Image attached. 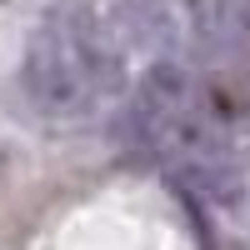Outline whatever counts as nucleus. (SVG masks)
I'll list each match as a JSON object with an SVG mask.
<instances>
[{
    "instance_id": "obj_1",
    "label": "nucleus",
    "mask_w": 250,
    "mask_h": 250,
    "mask_svg": "<svg viewBox=\"0 0 250 250\" xmlns=\"http://www.w3.org/2000/svg\"><path fill=\"white\" fill-rule=\"evenodd\" d=\"M20 85H25L30 105L50 120H85L100 105V90L85 70L75 35L60 30H35L25 55H20Z\"/></svg>"
},
{
    "instance_id": "obj_2",
    "label": "nucleus",
    "mask_w": 250,
    "mask_h": 250,
    "mask_svg": "<svg viewBox=\"0 0 250 250\" xmlns=\"http://www.w3.org/2000/svg\"><path fill=\"white\" fill-rule=\"evenodd\" d=\"M95 30L120 55H145V60H170V50L180 45V20L170 0H115L95 20Z\"/></svg>"
},
{
    "instance_id": "obj_3",
    "label": "nucleus",
    "mask_w": 250,
    "mask_h": 250,
    "mask_svg": "<svg viewBox=\"0 0 250 250\" xmlns=\"http://www.w3.org/2000/svg\"><path fill=\"white\" fill-rule=\"evenodd\" d=\"M180 185H185V195L210 200V205H240L245 200V175L230 160H185Z\"/></svg>"
},
{
    "instance_id": "obj_4",
    "label": "nucleus",
    "mask_w": 250,
    "mask_h": 250,
    "mask_svg": "<svg viewBox=\"0 0 250 250\" xmlns=\"http://www.w3.org/2000/svg\"><path fill=\"white\" fill-rule=\"evenodd\" d=\"M200 55H230V0H180Z\"/></svg>"
},
{
    "instance_id": "obj_5",
    "label": "nucleus",
    "mask_w": 250,
    "mask_h": 250,
    "mask_svg": "<svg viewBox=\"0 0 250 250\" xmlns=\"http://www.w3.org/2000/svg\"><path fill=\"white\" fill-rule=\"evenodd\" d=\"M230 55L250 60V0H230Z\"/></svg>"
}]
</instances>
